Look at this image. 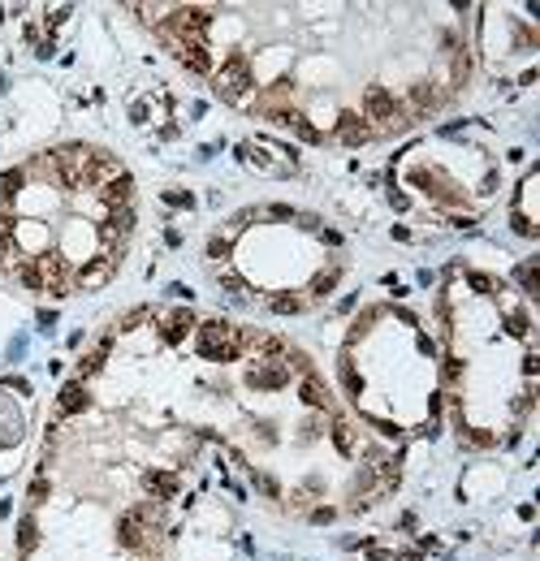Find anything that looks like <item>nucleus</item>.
<instances>
[{
	"label": "nucleus",
	"mask_w": 540,
	"mask_h": 561,
	"mask_svg": "<svg viewBox=\"0 0 540 561\" xmlns=\"http://www.w3.org/2000/svg\"><path fill=\"white\" fill-rule=\"evenodd\" d=\"M87 389H83V380H69V385L57 393V419H65V415H78V411H87Z\"/></svg>",
	"instance_id": "f257e3e1"
},
{
	"label": "nucleus",
	"mask_w": 540,
	"mask_h": 561,
	"mask_svg": "<svg viewBox=\"0 0 540 561\" xmlns=\"http://www.w3.org/2000/svg\"><path fill=\"white\" fill-rule=\"evenodd\" d=\"M264 307L272 315H298V311H307V298H298V294H272Z\"/></svg>",
	"instance_id": "f03ea898"
},
{
	"label": "nucleus",
	"mask_w": 540,
	"mask_h": 561,
	"mask_svg": "<svg viewBox=\"0 0 540 561\" xmlns=\"http://www.w3.org/2000/svg\"><path fill=\"white\" fill-rule=\"evenodd\" d=\"M35 540H39L35 523H31V518H22V527H18V553H31V548H35Z\"/></svg>",
	"instance_id": "7ed1b4c3"
}]
</instances>
